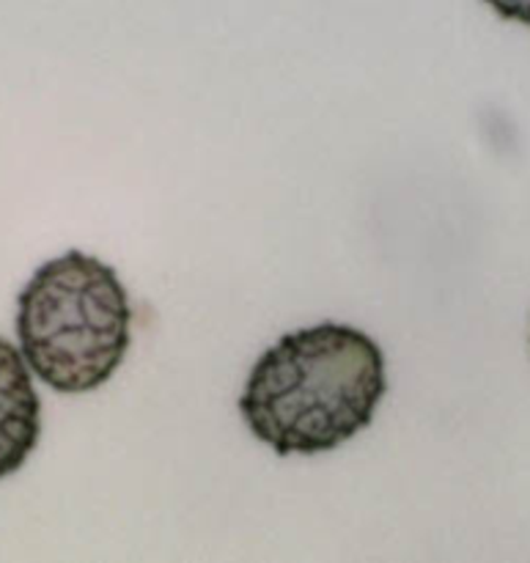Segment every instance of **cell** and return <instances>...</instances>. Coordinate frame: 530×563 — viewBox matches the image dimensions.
Returning a JSON list of instances; mask_svg holds the SVG:
<instances>
[{
  "label": "cell",
  "mask_w": 530,
  "mask_h": 563,
  "mask_svg": "<svg viewBox=\"0 0 530 563\" xmlns=\"http://www.w3.org/2000/svg\"><path fill=\"white\" fill-rule=\"evenodd\" d=\"M385 388L377 341L350 324L322 322L284 335L258 357L240 412L275 454H324L374 421Z\"/></svg>",
  "instance_id": "1"
},
{
  "label": "cell",
  "mask_w": 530,
  "mask_h": 563,
  "mask_svg": "<svg viewBox=\"0 0 530 563\" xmlns=\"http://www.w3.org/2000/svg\"><path fill=\"white\" fill-rule=\"evenodd\" d=\"M130 324L115 269L80 251L44 262L16 297L22 357L58 394L102 388L130 350Z\"/></svg>",
  "instance_id": "2"
},
{
  "label": "cell",
  "mask_w": 530,
  "mask_h": 563,
  "mask_svg": "<svg viewBox=\"0 0 530 563\" xmlns=\"http://www.w3.org/2000/svg\"><path fill=\"white\" fill-rule=\"evenodd\" d=\"M495 9V14L504 20L520 22V25L530 27V0H484Z\"/></svg>",
  "instance_id": "4"
},
{
  "label": "cell",
  "mask_w": 530,
  "mask_h": 563,
  "mask_svg": "<svg viewBox=\"0 0 530 563\" xmlns=\"http://www.w3.org/2000/svg\"><path fill=\"white\" fill-rule=\"evenodd\" d=\"M42 434V401L14 346L0 339V478L14 476Z\"/></svg>",
  "instance_id": "3"
}]
</instances>
